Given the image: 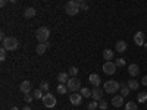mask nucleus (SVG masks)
Returning a JSON list of instances; mask_svg holds the SVG:
<instances>
[{
	"mask_svg": "<svg viewBox=\"0 0 147 110\" xmlns=\"http://www.w3.org/2000/svg\"><path fill=\"white\" fill-rule=\"evenodd\" d=\"M81 2H82V0H71V2H68V3L65 5V12H66L69 16L77 15L78 12L81 10V9H80Z\"/></svg>",
	"mask_w": 147,
	"mask_h": 110,
	"instance_id": "nucleus-1",
	"label": "nucleus"
},
{
	"mask_svg": "<svg viewBox=\"0 0 147 110\" xmlns=\"http://www.w3.org/2000/svg\"><path fill=\"white\" fill-rule=\"evenodd\" d=\"M2 44L7 52H15L18 48V46H19V41L15 38V37H6V38L2 41Z\"/></svg>",
	"mask_w": 147,
	"mask_h": 110,
	"instance_id": "nucleus-2",
	"label": "nucleus"
},
{
	"mask_svg": "<svg viewBox=\"0 0 147 110\" xmlns=\"http://www.w3.org/2000/svg\"><path fill=\"white\" fill-rule=\"evenodd\" d=\"M49 37H50V30H49L47 27H40L35 31V38L40 43H47Z\"/></svg>",
	"mask_w": 147,
	"mask_h": 110,
	"instance_id": "nucleus-3",
	"label": "nucleus"
},
{
	"mask_svg": "<svg viewBox=\"0 0 147 110\" xmlns=\"http://www.w3.org/2000/svg\"><path fill=\"white\" fill-rule=\"evenodd\" d=\"M103 90H105V93H107V94H115L118 90H121V85H119V82L110 79V81H106V82H105Z\"/></svg>",
	"mask_w": 147,
	"mask_h": 110,
	"instance_id": "nucleus-4",
	"label": "nucleus"
},
{
	"mask_svg": "<svg viewBox=\"0 0 147 110\" xmlns=\"http://www.w3.org/2000/svg\"><path fill=\"white\" fill-rule=\"evenodd\" d=\"M66 87L69 91L72 93H77V91H81V81L78 78H69V81L66 82Z\"/></svg>",
	"mask_w": 147,
	"mask_h": 110,
	"instance_id": "nucleus-5",
	"label": "nucleus"
},
{
	"mask_svg": "<svg viewBox=\"0 0 147 110\" xmlns=\"http://www.w3.org/2000/svg\"><path fill=\"white\" fill-rule=\"evenodd\" d=\"M56 97L53 95V94H50V93H46L44 94V97H43V104L47 107V109H52V107H55L56 106Z\"/></svg>",
	"mask_w": 147,
	"mask_h": 110,
	"instance_id": "nucleus-6",
	"label": "nucleus"
},
{
	"mask_svg": "<svg viewBox=\"0 0 147 110\" xmlns=\"http://www.w3.org/2000/svg\"><path fill=\"white\" fill-rule=\"evenodd\" d=\"M103 72L106 73V75H113V73L116 72V65H115V62H105V65H103Z\"/></svg>",
	"mask_w": 147,
	"mask_h": 110,
	"instance_id": "nucleus-7",
	"label": "nucleus"
},
{
	"mask_svg": "<svg viewBox=\"0 0 147 110\" xmlns=\"http://www.w3.org/2000/svg\"><path fill=\"white\" fill-rule=\"evenodd\" d=\"M103 91H105V90H102L100 87L93 88V90H91V99H93L94 101H100V100H103V99H102V97H103Z\"/></svg>",
	"mask_w": 147,
	"mask_h": 110,
	"instance_id": "nucleus-8",
	"label": "nucleus"
},
{
	"mask_svg": "<svg viewBox=\"0 0 147 110\" xmlns=\"http://www.w3.org/2000/svg\"><path fill=\"white\" fill-rule=\"evenodd\" d=\"M69 101H71V104L72 106H80L81 103H82V95L81 94H71L69 95Z\"/></svg>",
	"mask_w": 147,
	"mask_h": 110,
	"instance_id": "nucleus-9",
	"label": "nucleus"
},
{
	"mask_svg": "<svg viewBox=\"0 0 147 110\" xmlns=\"http://www.w3.org/2000/svg\"><path fill=\"white\" fill-rule=\"evenodd\" d=\"M134 43H136L137 46H144L146 44V41H144V32L138 31V32L134 34Z\"/></svg>",
	"mask_w": 147,
	"mask_h": 110,
	"instance_id": "nucleus-10",
	"label": "nucleus"
},
{
	"mask_svg": "<svg viewBox=\"0 0 147 110\" xmlns=\"http://www.w3.org/2000/svg\"><path fill=\"white\" fill-rule=\"evenodd\" d=\"M31 90H32V85H31L30 81H22V82H21V91H22L24 94H30Z\"/></svg>",
	"mask_w": 147,
	"mask_h": 110,
	"instance_id": "nucleus-11",
	"label": "nucleus"
},
{
	"mask_svg": "<svg viewBox=\"0 0 147 110\" xmlns=\"http://www.w3.org/2000/svg\"><path fill=\"white\" fill-rule=\"evenodd\" d=\"M127 47H128L127 41H124V40H119V41L116 43V46H115V50H116L118 53H124V52L127 50Z\"/></svg>",
	"mask_w": 147,
	"mask_h": 110,
	"instance_id": "nucleus-12",
	"label": "nucleus"
},
{
	"mask_svg": "<svg viewBox=\"0 0 147 110\" xmlns=\"http://www.w3.org/2000/svg\"><path fill=\"white\" fill-rule=\"evenodd\" d=\"M88 81H90V84H93V85H94V88H96V87H99L100 82H102L100 76L97 75V73H91V75L88 76Z\"/></svg>",
	"mask_w": 147,
	"mask_h": 110,
	"instance_id": "nucleus-13",
	"label": "nucleus"
},
{
	"mask_svg": "<svg viewBox=\"0 0 147 110\" xmlns=\"http://www.w3.org/2000/svg\"><path fill=\"white\" fill-rule=\"evenodd\" d=\"M112 104H113L115 107L125 106V104H124V97H122L121 94H119V95H113V97H112Z\"/></svg>",
	"mask_w": 147,
	"mask_h": 110,
	"instance_id": "nucleus-14",
	"label": "nucleus"
},
{
	"mask_svg": "<svg viewBox=\"0 0 147 110\" xmlns=\"http://www.w3.org/2000/svg\"><path fill=\"white\" fill-rule=\"evenodd\" d=\"M128 72H129V75H131V76H137L138 73H140V68H138V65L131 63V65L128 66Z\"/></svg>",
	"mask_w": 147,
	"mask_h": 110,
	"instance_id": "nucleus-15",
	"label": "nucleus"
},
{
	"mask_svg": "<svg viewBox=\"0 0 147 110\" xmlns=\"http://www.w3.org/2000/svg\"><path fill=\"white\" fill-rule=\"evenodd\" d=\"M113 56H115V53H113V50H110V48H106V50L103 52V59L106 60V62H112Z\"/></svg>",
	"mask_w": 147,
	"mask_h": 110,
	"instance_id": "nucleus-16",
	"label": "nucleus"
},
{
	"mask_svg": "<svg viewBox=\"0 0 147 110\" xmlns=\"http://www.w3.org/2000/svg\"><path fill=\"white\" fill-rule=\"evenodd\" d=\"M47 47H49V43H40L38 46L35 47L37 54H44V53H46V50H47Z\"/></svg>",
	"mask_w": 147,
	"mask_h": 110,
	"instance_id": "nucleus-17",
	"label": "nucleus"
},
{
	"mask_svg": "<svg viewBox=\"0 0 147 110\" xmlns=\"http://www.w3.org/2000/svg\"><path fill=\"white\" fill-rule=\"evenodd\" d=\"M68 75H69L68 72H60L59 75H57V81H59L60 84H65V85H66V82L69 81V76H68Z\"/></svg>",
	"mask_w": 147,
	"mask_h": 110,
	"instance_id": "nucleus-18",
	"label": "nucleus"
},
{
	"mask_svg": "<svg viewBox=\"0 0 147 110\" xmlns=\"http://www.w3.org/2000/svg\"><path fill=\"white\" fill-rule=\"evenodd\" d=\"M24 16H25L27 19L34 18V16H35V9H34V7H27L25 10H24Z\"/></svg>",
	"mask_w": 147,
	"mask_h": 110,
	"instance_id": "nucleus-19",
	"label": "nucleus"
},
{
	"mask_svg": "<svg viewBox=\"0 0 147 110\" xmlns=\"http://www.w3.org/2000/svg\"><path fill=\"white\" fill-rule=\"evenodd\" d=\"M119 85H121V90H119V91H121V95H122V97L128 95V94H129V91H131L128 85H127V84H124V82H122V84H119Z\"/></svg>",
	"mask_w": 147,
	"mask_h": 110,
	"instance_id": "nucleus-20",
	"label": "nucleus"
},
{
	"mask_svg": "<svg viewBox=\"0 0 147 110\" xmlns=\"http://www.w3.org/2000/svg\"><path fill=\"white\" fill-rule=\"evenodd\" d=\"M32 97H34V100H43L44 94H43V91L40 88H37V90L32 91Z\"/></svg>",
	"mask_w": 147,
	"mask_h": 110,
	"instance_id": "nucleus-21",
	"label": "nucleus"
},
{
	"mask_svg": "<svg viewBox=\"0 0 147 110\" xmlns=\"http://www.w3.org/2000/svg\"><path fill=\"white\" fill-rule=\"evenodd\" d=\"M127 85L129 87V90H138V81H136V79L127 81Z\"/></svg>",
	"mask_w": 147,
	"mask_h": 110,
	"instance_id": "nucleus-22",
	"label": "nucleus"
},
{
	"mask_svg": "<svg viewBox=\"0 0 147 110\" xmlns=\"http://www.w3.org/2000/svg\"><path fill=\"white\" fill-rule=\"evenodd\" d=\"M80 94L82 95V99H90V97H91V91H90V88H81Z\"/></svg>",
	"mask_w": 147,
	"mask_h": 110,
	"instance_id": "nucleus-23",
	"label": "nucleus"
},
{
	"mask_svg": "<svg viewBox=\"0 0 147 110\" xmlns=\"http://www.w3.org/2000/svg\"><path fill=\"white\" fill-rule=\"evenodd\" d=\"M125 59L124 57H118V59H115V65H116V68H122V66H125Z\"/></svg>",
	"mask_w": 147,
	"mask_h": 110,
	"instance_id": "nucleus-24",
	"label": "nucleus"
},
{
	"mask_svg": "<svg viewBox=\"0 0 147 110\" xmlns=\"http://www.w3.org/2000/svg\"><path fill=\"white\" fill-rule=\"evenodd\" d=\"M57 93L59 94H66L68 93V87H66L65 84H59L57 85Z\"/></svg>",
	"mask_w": 147,
	"mask_h": 110,
	"instance_id": "nucleus-25",
	"label": "nucleus"
},
{
	"mask_svg": "<svg viewBox=\"0 0 147 110\" xmlns=\"http://www.w3.org/2000/svg\"><path fill=\"white\" fill-rule=\"evenodd\" d=\"M137 99H138V103H147V93H140L137 95Z\"/></svg>",
	"mask_w": 147,
	"mask_h": 110,
	"instance_id": "nucleus-26",
	"label": "nucleus"
},
{
	"mask_svg": "<svg viewBox=\"0 0 147 110\" xmlns=\"http://www.w3.org/2000/svg\"><path fill=\"white\" fill-rule=\"evenodd\" d=\"M124 107H125V110H137V104L134 101H128Z\"/></svg>",
	"mask_w": 147,
	"mask_h": 110,
	"instance_id": "nucleus-27",
	"label": "nucleus"
},
{
	"mask_svg": "<svg viewBox=\"0 0 147 110\" xmlns=\"http://www.w3.org/2000/svg\"><path fill=\"white\" fill-rule=\"evenodd\" d=\"M49 88H50V87H49V82H47V81H41V82H40V90H41V91L49 93Z\"/></svg>",
	"mask_w": 147,
	"mask_h": 110,
	"instance_id": "nucleus-28",
	"label": "nucleus"
},
{
	"mask_svg": "<svg viewBox=\"0 0 147 110\" xmlns=\"http://www.w3.org/2000/svg\"><path fill=\"white\" fill-rule=\"evenodd\" d=\"M68 73L72 76V78H75L77 75H78V69L75 68V66H72V68H69V70H68Z\"/></svg>",
	"mask_w": 147,
	"mask_h": 110,
	"instance_id": "nucleus-29",
	"label": "nucleus"
},
{
	"mask_svg": "<svg viewBox=\"0 0 147 110\" xmlns=\"http://www.w3.org/2000/svg\"><path fill=\"white\" fill-rule=\"evenodd\" d=\"M88 110H96V109H99V101H91L88 106H87Z\"/></svg>",
	"mask_w": 147,
	"mask_h": 110,
	"instance_id": "nucleus-30",
	"label": "nucleus"
},
{
	"mask_svg": "<svg viewBox=\"0 0 147 110\" xmlns=\"http://www.w3.org/2000/svg\"><path fill=\"white\" fill-rule=\"evenodd\" d=\"M6 48L5 47H2V48H0V60H2V62H3V60L6 59Z\"/></svg>",
	"mask_w": 147,
	"mask_h": 110,
	"instance_id": "nucleus-31",
	"label": "nucleus"
},
{
	"mask_svg": "<svg viewBox=\"0 0 147 110\" xmlns=\"http://www.w3.org/2000/svg\"><path fill=\"white\" fill-rule=\"evenodd\" d=\"M99 109H100V110H106V109H107V103H106L105 100H100V101H99Z\"/></svg>",
	"mask_w": 147,
	"mask_h": 110,
	"instance_id": "nucleus-32",
	"label": "nucleus"
},
{
	"mask_svg": "<svg viewBox=\"0 0 147 110\" xmlns=\"http://www.w3.org/2000/svg\"><path fill=\"white\" fill-rule=\"evenodd\" d=\"M32 99H34V97H32L31 94H24V100H25L27 103H31V101H32Z\"/></svg>",
	"mask_w": 147,
	"mask_h": 110,
	"instance_id": "nucleus-33",
	"label": "nucleus"
},
{
	"mask_svg": "<svg viewBox=\"0 0 147 110\" xmlns=\"http://www.w3.org/2000/svg\"><path fill=\"white\" fill-rule=\"evenodd\" d=\"M80 9H81V10H88V5L85 3V2H81V5H80Z\"/></svg>",
	"mask_w": 147,
	"mask_h": 110,
	"instance_id": "nucleus-34",
	"label": "nucleus"
},
{
	"mask_svg": "<svg viewBox=\"0 0 147 110\" xmlns=\"http://www.w3.org/2000/svg\"><path fill=\"white\" fill-rule=\"evenodd\" d=\"M141 84L147 87V75H146V76H143V79H141Z\"/></svg>",
	"mask_w": 147,
	"mask_h": 110,
	"instance_id": "nucleus-35",
	"label": "nucleus"
},
{
	"mask_svg": "<svg viewBox=\"0 0 147 110\" xmlns=\"http://www.w3.org/2000/svg\"><path fill=\"white\" fill-rule=\"evenodd\" d=\"M21 110H32V109H31V107H30V106H24V107H22V109H21Z\"/></svg>",
	"mask_w": 147,
	"mask_h": 110,
	"instance_id": "nucleus-36",
	"label": "nucleus"
},
{
	"mask_svg": "<svg viewBox=\"0 0 147 110\" xmlns=\"http://www.w3.org/2000/svg\"><path fill=\"white\" fill-rule=\"evenodd\" d=\"M5 5H6V0H2V2H0V6H2V7H3Z\"/></svg>",
	"mask_w": 147,
	"mask_h": 110,
	"instance_id": "nucleus-37",
	"label": "nucleus"
},
{
	"mask_svg": "<svg viewBox=\"0 0 147 110\" xmlns=\"http://www.w3.org/2000/svg\"><path fill=\"white\" fill-rule=\"evenodd\" d=\"M10 110H19V109H18V107H16V106H13V107H12V109H10Z\"/></svg>",
	"mask_w": 147,
	"mask_h": 110,
	"instance_id": "nucleus-38",
	"label": "nucleus"
},
{
	"mask_svg": "<svg viewBox=\"0 0 147 110\" xmlns=\"http://www.w3.org/2000/svg\"><path fill=\"white\" fill-rule=\"evenodd\" d=\"M144 47H146V48H147V43H146V44H144Z\"/></svg>",
	"mask_w": 147,
	"mask_h": 110,
	"instance_id": "nucleus-39",
	"label": "nucleus"
},
{
	"mask_svg": "<svg viewBox=\"0 0 147 110\" xmlns=\"http://www.w3.org/2000/svg\"><path fill=\"white\" fill-rule=\"evenodd\" d=\"M146 109H147V103H146Z\"/></svg>",
	"mask_w": 147,
	"mask_h": 110,
	"instance_id": "nucleus-40",
	"label": "nucleus"
}]
</instances>
